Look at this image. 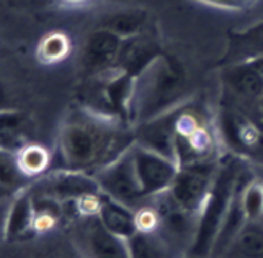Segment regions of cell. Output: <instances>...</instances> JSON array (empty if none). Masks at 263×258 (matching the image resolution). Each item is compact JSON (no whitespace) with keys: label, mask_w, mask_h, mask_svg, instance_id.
Listing matches in <instances>:
<instances>
[{"label":"cell","mask_w":263,"mask_h":258,"mask_svg":"<svg viewBox=\"0 0 263 258\" xmlns=\"http://www.w3.org/2000/svg\"><path fill=\"white\" fill-rule=\"evenodd\" d=\"M136 136L116 126L108 116L82 113L70 118L61 134V154L67 169L82 172L103 169L134 144Z\"/></svg>","instance_id":"cell-1"},{"label":"cell","mask_w":263,"mask_h":258,"mask_svg":"<svg viewBox=\"0 0 263 258\" xmlns=\"http://www.w3.org/2000/svg\"><path fill=\"white\" fill-rule=\"evenodd\" d=\"M240 172L242 165L237 157H228V160L219 163L210 195L203 202L201 211H199L195 241L186 255L188 258L213 256L216 237L224 224L226 216H228Z\"/></svg>","instance_id":"cell-2"},{"label":"cell","mask_w":263,"mask_h":258,"mask_svg":"<svg viewBox=\"0 0 263 258\" xmlns=\"http://www.w3.org/2000/svg\"><path fill=\"white\" fill-rule=\"evenodd\" d=\"M185 95V77L175 66H162L134 85L129 119L142 124L180 108Z\"/></svg>","instance_id":"cell-3"},{"label":"cell","mask_w":263,"mask_h":258,"mask_svg":"<svg viewBox=\"0 0 263 258\" xmlns=\"http://www.w3.org/2000/svg\"><path fill=\"white\" fill-rule=\"evenodd\" d=\"M95 180L100 190L108 198L131 209H138L146 199L138 178V172H136L133 145L118 159L100 169L95 175Z\"/></svg>","instance_id":"cell-4"},{"label":"cell","mask_w":263,"mask_h":258,"mask_svg":"<svg viewBox=\"0 0 263 258\" xmlns=\"http://www.w3.org/2000/svg\"><path fill=\"white\" fill-rule=\"evenodd\" d=\"M219 163L221 162L217 160H210L178 169L177 177L168 188L167 195L180 208L199 214L203 202L210 195Z\"/></svg>","instance_id":"cell-5"},{"label":"cell","mask_w":263,"mask_h":258,"mask_svg":"<svg viewBox=\"0 0 263 258\" xmlns=\"http://www.w3.org/2000/svg\"><path fill=\"white\" fill-rule=\"evenodd\" d=\"M133 155L136 172H138V178L146 199L168 191L178 173L177 162L138 145L136 142L133 144Z\"/></svg>","instance_id":"cell-6"},{"label":"cell","mask_w":263,"mask_h":258,"mask_svg":"<svg viewBox=\"0 0 263 258\" xmlns=\"http://www.w3.org/2000/svg\"><path fill=\"white\" fill-rule=\"evenodd\" d=\"M221 131L228 144L239 154H257L263 147V126L235 108H226L221 116Z\"/></svg>","instance_id":"cell-7"},{"label":"cell","mask_w":263,"mask_h":258,"mask_svg":"<svg viewBox=\"0 0 263 258\" xmlns=\"http://www.w3.org/2000/svg\"><path fill=\"white\" fill-rule=\"evenodd\" d=\"M222 82L235 100L255 103L263 97V54L226 69Z\"/></svg>","instance_id":"cell-8"},{"label":"cell","mask_w":263,"mask_h":258,"mask_svg":"<svg viewBox=\"0 0 263 258\" xmlns=\"http://www.w3.org/2000/svg\"><path fill=\"white\" fill-rule=\"evenodd\" d=\"M100 190L95 178L87 175L70 170L67 173H52L44 178L34 193L40 198L49 201H66V199H84L87 196H95Z\"/></svg>","instance_id":"cell-9"},{"label":"cell","mask_w":263,"mask_h":258,"mask_svg":"<svg viewBox=\"0 0 263 258\" xmlns=\"http://www.w3.org/2000/svg\"><path fill=\"white\" fill-rule=\"evenodd\" d=\"M80 237L87 258H133L128 242L111 234L98 216L85 220Z\"/></svg>","instance_id":"cell-10"},{"label":"cell","mask_w":263,"mask_h":258,"mask_svg":"<svg viewBox=\"0 0 263 258\" xmlns=\"http://www.w3.org/2000/svg\"><path fill=\"white\" fill-rule=\"evenodd\" d=\"M98 217L111 234L124 238V241L139 232L138 223H136V211L110 198L100 202Z\"/></svg>","instance_id":"cell-11"},{"label":"cell","mask_w":263,"mask_h":258,"mask_svg":"<svg viewBox=\"0 0 263 258\" xmlns=\"http://www.w3.org/2000/svg\"><path fill=\"white\" fill-rule=\"evenodd\" d=\"M217 258H263V217L247 220Z\"/></svg>","instance_id":"cell-12"},{"label":"cell","mask_w":263,"mask_h":258,"mask_svg":"<svg viewBox=\"0 0 263 258\" xmlns=\"http://www.w3.org/2000/svg\"><path fill=\"white\" fill-rule=\"evenodd\" d=\"M26 180V175L18 167V160L12 154L0 149V199L12 195Z\"/></svg>","instance_id":"cell-13"},{"label":"cell","mask_w":263,"mask_h":258,"mask_svg":"<svg viewBox=\"0 0 263 258\" xmlns=\"http://www.w3.org/2000/svg\"><path fill=\"white\" fill-rule=\"evenodd\" d=\"M118 54V38L115 34H100L88 46V62L102 69L110 64Z\"/></svg>","instance_id":"cell-14"},{"label":"cell","mask_w":263,"mask_h":258,"mask_svg":"<svg viewBox=\"0 0 263 258\" xmlns=\"http://www.w3.org/2000/svg\"><path fill=\"white\" fill-rule=\"evenodd\" d=\"M31 196L28 195H22L16 199L15 206L12 211L8 213V220H7V234L8 237H13L22 234L23 230L31 224Z\"/></svg>","instance_id":"cell-15"},{"label":"cell","mask_w":263,"mask_h":258,"mask_svg":"<svg viewBox=\"0 0 263 258\" xmlns=\"http://www.w3.org/2000/svg\"><path fill=\"white\" fill-rule=\"evenodd\" d=\"M16 160H18L20 170L26 177H30V175H36L43 172V169L46 167V163H48V155L41 147L33 145V147H26V149L16 157Z\"/></svg>","instance_id":"cell-16"},{"label":"cell","mask_w":263,"mask_h":258,"mask_svg":"<svg viewBox=\"0 0 263 258\" xmlns=\"http://www.w3.org/2000/svg\"><path fill=\"white\" fill-rule=\"evenodd\" d=\"M69 51V41L64 34H49L40 46V56L46 62H54L62 59Z\"/></svg>","instance_id":"cell-17"},{"label":"cell","mask_w":263,"mask_h":258,"mask_svg":"<svg viewBox=\"0 0 263 258\" xmlns=\"http://www.w3.org/2000/svg\"><path fill=\"white\" fill-rule=\"evenodd\" d=\"M253 105V115H255V119L257 121L263 126V97L260 98V100H257L255 103H252Z\"/></svg>","instance_id":"cell-18"},{"label":"cell","mask_w":263,"mask_h":258,"mask_svg":"<svg viewBox=\"0 0 263 258\" xmlns=\"http://www.w3.org/2000/svg\"><path fill=\"white\" fill-rule=\"evenodd\" d=\"M5 214H7V206L4 202H0V235L4 234V230H7L5 226Z\"/></svg>","instance_id":"cell-19"},{"label":"cell","mask_w":263,"mask_h":258,"mask_svg":"<svg viewBox=\"0 0 263 258\" xmlns=\"http://www.w3.org/2000/svg\"><path fill=\"white\" fill-rule=\"evenodd\" d=\"M0 145H2V141H0Z\"/></svg>","instance_id":"cell-20"}]
</instances>
